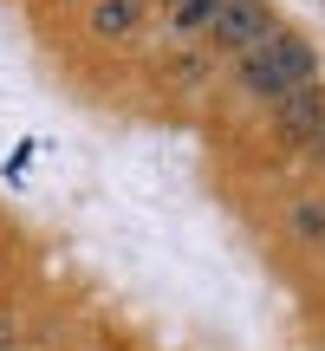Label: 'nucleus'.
I'll list each match as a JSON object with an SVG mask.
<instances>
[{
	"instance_id": "nucleus-1",
	"label": "nucleus",
	"mask_w": 325,
	"mask_h": 351,
	"mask_svg": "<svg viewBox=\"0 0 325 351\" xmlns=\"http://www.w3.org/2000/svg\"><path fill=\"white\" fill-rule=\"evenodd\" d=\"M234 78H241V91L280 104L287 91H300V85H313V78H319V52L306 46L300 33L280 26L274 39H261L254 52H241V59H234Z\"/></svg>"
},
{
	"instance_id": "nucleus-2",
	"label": "nucleus",
	"mask_w": 325,
	"mask_h": 351,
	"mask_svg": "<svg viewBox=\"0 0 325 351\" xmlns=\"http://www.w3.org/2000/svg\"><path fill=\"white\" fill-rule=\"evenodd\" d=\"M274 33H280V20H274V7H267V0H221V7H215V20H208V39L228 52V59L254 52L261 39H274Z\"/></svg>"
},
{
	"instance_id": "nucleus-3",
	"label": "nucleus",
	"mask_w": 325,
	"mask_h": 351,
	"mask_svg": "<svg viewBox=\"0 0 325 351\" xmlns=\"http://www.w3.org/2000/svg\"><path fill=\"white\" fill-rule=\"evenodd\" d=\"M319 124H325V85L319 78L300 85V91H287V98L274 104V137H287V143H313Z\"/></svg>"
},
{
	"instance_id": "nucleus-4",
	"label": "nucleus",
	"mask_w": 325,
	"mask_h": 351,
	"mask_svg": "<svg viewBox=\"0 0 325 351\" xmlns=\"http://www.w3.org/2000/svg\"><path fill=\"white\" fill-rule=\"evenodd\" d=\"M143 20V0H91V39H104V46H117V39H130Z\"/></svg>"
},
{
	"instance_id": "nucleus-5",
	"label": "nucleus",
	"mask_w": 325,
	"mask_h": 351,
	"mask_svg": "<svg viewBox=\"0 0 325 351\" xmlns=\"http://www.w3.org/2000/svg\"><path fill=\"white\" fill-rule=\"evenodd\" d=\"M221 0H169V33H208Z\"/></svg>"
},
{
	"instance_id": "nucleus-6",
	"label": "nucleus",
	"mask_w": 325,
	"mask_h": 351,
	"mask_svg": "<svg viewBox=\"0 0 325 351\" xmlns=\"http://www.w3.org/2000/svg\"><path fill=\"white\" fill-rule=\"evenodd\" d=\"M293 234H300L306 247H325V202H300V208H293Z\"/></svg>"
},
{
	"instance_id": "nucleus-7",
	"label": "nucleus",
	"mask_w": 325,
	"mask_h": 351,
	"mask_svg": "<svg viewBox=\"0 0 325 351\" xmlns=\"http://www.w3.org/2000/svg\"><path fill=\"white\" fill-rule=\"evenodd\" d=\"M306 150H313V163L325 169V124H319V137H313V143H306Z\"/></svg>"
}]
</instances>
